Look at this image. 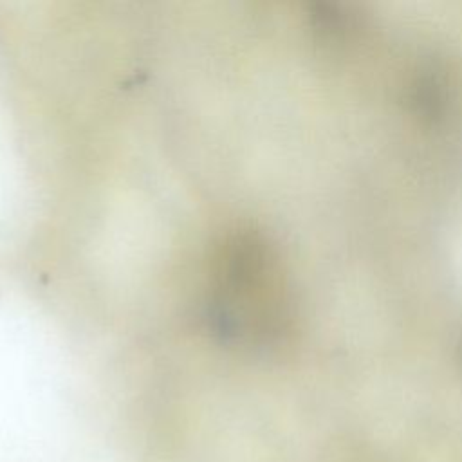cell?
<instances>
[{
    "instance_id": "1",
    "label": "cell",
    "mask_w": 462,
    "mask_h": 462,
    "mask_svg": "<svg viewBox=\"0 0 462 462\" xmlns=\"http://www.w3.org/2000/svg\"><path fill=\"white\" fill-rule=\"evenodd\" d=\"M202 319L229 350L271 354L296 328V300L283 256L273 238L251 226L222 229L208 247Z\"/></svg>"
}]
</instances>
